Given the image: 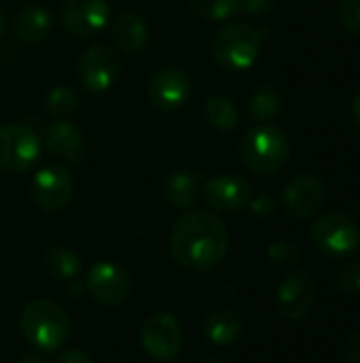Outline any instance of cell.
I'll return each mask as SVG.
<instances>
[{
    "mask_svg": "<svg viewBox=\"0 0 360 363\" xmlns=\"http://www.w3.org/2000/svg\"><path fill=\"white\" fill-rule=\"evenodd\" d=\"M280 108H282V102H280L278 91L272 89V87H267V85L259 87L252 94V98H250V115L257 121H269V119H274L280 113Z\"/></svg>",
    "mask_w": 360,
    "mask_h": 363,
    "instance_id": "603a6c76",
    "label": "cell"
},
{
    "mask_svg": "<svg viewBox=\"0 0 360 363\" xmlns=\"http://www.w3.org/2000/svg\"><path fill=\"white\" fill-rule=\"evenodd\" d=\"M47 149L68 164H76L85 153V140L79 125L72 121H53L45 130Z\"/></svg>",
    "mask_w": 360,
    "mask_h": 363,
    "instance_id": "2e32d148",
    "label": "cell"
},
{
    "mask_svg": "<svg viewBox=\"0 0 360 363\" xmlns=\"http://www.w3.org/2000/svg\"><path fill=\"white\" fill-rule=\"evenodd\" d=\"M312 240L327 257H348L360 247V230L344 213H327L312 225Z\"/></svg>",
    "mask_w": 360,
    "mask_h": 363,
    "instance_id": "5b68a950",
    "label": "cell"
},
{
    "mask_svg": "<svg viewBox=\"0 0 360 363\" xmlns=\"http://www.w3.org/2000/svg\"><path fill=\"white\" fill-rule=\"evenodd\" d=\"M191 96V81L180 68H161L149 81V100L161 111L180 108Z\"/></svg>",
    "mask_w": 360,
    "mask_h": 363,
    "instance_id": "5bb4252c",
    "label": "cell"
},
{
    "mask_svg": "<svg viewBox=\"0 0 360 363\" xmlns=\"http://www.w3.org/2000/svg\"><path fill=\"white\" fill-rule=\"evenodd\" d=\"M250 211L257 215V217H269L274 211H276V202H274V198L272 196H267V194H261V196H257V198H250Z\"/></svg>",
    "mask_w": 360,
    "mask_h": 363,
    "instance_id": "f1b7e54d",
    "label": "cell"
},
{
    "mask_svg": "<svg viewBox=\"0 0 360 363\" xmlns=\"http://www.w3.org/2000/svg\"><path fill=\"white\" fill-rule=\"evenodd\" d=\"M121 74V60L108 45L89 47L79 60V79L89 91L110 89Z\"/></svg>",
    "mask_w": 360,
    "mask_h": 363,
    "instance_id": "9c48e42d",
    "label": "cell"
},
{
    "mask_svg": "<svg viewBox=\"0 0 360 363\" xmlns=\"http://www.w3.org/2000/svg\"><path fill=\"white\" fill-rule=\"evenodd\" d=\"M140 345L144 353L157 362H172L182 349V328L170 313H157L149 317L140 332Z\"/></svg>",
    "mask_w": 360,
    "mask_h": 363,
    "instance_id": "52a82bcc",
    "label": "cell"
},
{
    "mask_svg": "<svg viewBox=\"0 0 360 363\" xmlns=\"http://www.w3.org/2000/svg\"><path fill=\"white\" fill-rule=\"evenodd\" d=\"M352 115H354L356 123H359V125H360V91H359V94H356L354 102H352Z\"/></svg>",
    "mask_w": 360,
    "mask_h": 363,
    "instance_id": "d6a6232c",
    "label": "cell"
},
{
    "mask_svg": "<svg viewBox=\"0 0 360 363\" xmlns=\"http://www.w3.org/2000/svg\"><path fill=\"white\" fill-rule=\"evenodd\" d=\"M19 363H45V359L40 355H25L19 359Z\"/></svg>",
    "mask_w": 360,
    "mask_h": 363,
    "instance_id": "836d02e7",
    "label": "cell"
},
{
    "mask_svg": "<svg viewBox=\"0 0 360 363\" xmlns=\"http://www.w3.org/2000/svg\"><path fill=\"white\" fill-rule=\"evenodd\" d=\"M42 266H45L47 274L57 281H72L81 272L79 255L66 247H51L42 257Z\"/></svg>",
    "mask_w": 360,
    "mask_h": 363,
    "instance_id": "44dd1931",
    "label": "cell"
},
{
    "mask_svg": "<svg viewBox=\"0 0 360 363\" xmlns=\"http://www.w3.org/2000/svg\"><path fill=\"white\" fill-rule=\"evenodd\" d=\"M199 194V179L193 172L178 170L163 181V196L176 208H189L195 204Z\"/></svg>",
    "mask_w": 360,
    "mask_h": 363,
    "instance_id": "ffe728a7",
    "label": "cell"
},
{
    "mask_svg": "<svg viewBox=\"0 0 360 363\" xmlns=\"http://www.w3.org/2000/svg\"><path fill=\"white\" fill-rule=\"evenodd\" d=\"M51 30V15L40 4H25L13 17V34L23 43H40Z\"/></svg>",
    "mask_w": 360,
    "mask_h": 363,
    "instance_id": "e0dca14e",
    "label": "cell"
},
{
    "mask_svg": "<svg viewBox=\"0 0 360 363\" xmlns=\"http://www.w3.org/2000/svg\"><path fill=\"white\" fill-rule=\"evenodd\" d=\"M269 2L272 0H240V11L257 15V13L267 11L269 9Z\"/></svg>",
    "mask_w": 360,
    "mask_h": 363,
    "instance_id": "4dcf8cb0",
    "label": "cell"
},
{
    "mask_svg": "<svg viewBox=\"0 0 360 363\" xmlns=\"http://www.w3.org/2000/svg\"><path fill=\"white\" fill-rule=\"evenodd\" d=\"M110 17V9L104 0H66L62 6L64 28L81 38L100 34Z\"/></svg>",
    "mask_w": 360,
    "mask_h": 363,
    "instance_id": "7c38bea8",
    "label": "cell"
},
{
    "mask_svg": "<svg viewBox=\"0 0 360 363\" xmlns=\"http://www.w3.org/2000/svg\"><path fill=\"white\" fill-rule=\"evenodd\" d=\"M269 257L278 266H291V264H297L299 262L301 253H299V249L293 242H289V240H276L269 247Z\"/></svg>",
    "mask_w": 360,
    "mask_h": 363,
    "instance_id": "4316f807",
    "label": "cell"
},
{
    "mask_svg": "<svg viewBox=\"0 0 360 363\" xmlns=\"http://www.w3.org/2000/svg\"><path fill=\"white\" fill-rule=\"evenodd\" d=\"M45 106L49 111V115H53L55 119H66L79 106V96H76L74 89L62 85V87H55V89L49 91V96L45 100Z\"/></svg>",
    "mask_w": 360,
    "mask_h": 363,
    "instance_id": "d4e9b609",
    "label": "cell"
},
{
    "mask_svg": "<svg viewBox=\"0 0 360 363\" xmlns=\"http://www.w3.org/2000/svg\"><path fill=\"white\" fill-rule=\"evenodd\" d=\"M40 157V138L25 123L0 125V170L25 172Z\"/></svg>",
    "mask_w": 360,
    "mask_h": 363,
    "instance_id": "8992f818",
    "label": "cell"
},
{
    "mask_svg": "<svg viewBox=\"0 0 360 363\" xmlns=\"http://www.w3.org/2000/svg\"><path fill=\"white\" fill-rule=\"evenodd\" d=\"M229 249V234L219 215L210 211L185 213L172 228L170 251L178 266L193 272H208L223 264Z\"/></svg>",
    "mask_w": 360,
    "mask_h": 363,
    "instance_id": "6da1fadb",
    "label": "cell"
},
{
    "mask_svg": "<svg viewBox=\"0 0 360 363\" xmlns=\"http://www.w3.org/2000/svg\"><path fill=\"white\" fill-rule=\"evenodd\" d=\"M240 157L244 166L255 174H276L286 166L291 157V143L280 128L261 123L242 136Z\"/></svg>",
    "mask_w": 360,
    "mask_h": 363,
    "instance_id": "3957f363",
    "label": "cell"
},
{
    "mask_svg": "<svg viewBox=\"0 0 360 363\" xmlns=\"http://www.w3.org/2000/svg\"><path fill=\"white\" fill-rule=\"evenodd\" d=\"M244 323L236 311L221 308L208 315L204 321V336L216 347H229L240 340Z\"/></svg>",
    "mask_w": 360,
    "mask_h": 363,
    "instance_id": "d6986e66",
    "label": "cell"
},
{
    "mask_svg": "<svg viewBox=\"0 0 360 363\" xmlns=\"http://www.w3.org/2000/svg\"><path fill=\"white\" fill-rule=\"evenodd\" d=\"M19 328L23 338L42 353L62 349L70 338V317L51 300H32L19 317Z\"/></svg>",
    "mask_w": 360,
    "mask_h": 363,
    "instance_id": "7a4b0ae2",
    "label": "cell"
},
{
    "mask_svg": "<svg viewBox=\"0 0 360 363\" xmlns=\"http://www.w3.org/2000/svg\"><path fill=\"white\" fill-rule=\"evenodd\" d=\"M191 9L212 21H227L240 13V0H189Z\"/></svg>",
    "mask_w": 360,
    "mask_h": 363,
    "instance_id": "cb8c5ba5",
    "label": "cell"
},
{
    "mask_svg": "<svg viewBox=\"0 0 360 363\" xmlns=\"http://www.w3.org/2000/svg\"><path fill=\"white\" fill-rule=\"evenodd\" d=\"M327 202V185L316 174H299L295 177L282 196V204L286 213L295 219H308L316 215Z\"/></svg>",
    "mask_w": 360,
    "mask_h": 363,
    "instance_id": "8fae6325",
    "label": "cell"
},
{
    "mask_svg": "<svg viewBox=\"0 0 360 363\" xmlns=\"http://www.w3.org/2000/svg\"><path fill=\"white\" fill-rule=\"evenodd\" d=\"M204 198L214 211L223 213H236L244 206H248L252 198L250 183L236 174H221L204 185Z\"/></svg>",
    "mask_w": 360,
    "mask_h": 363,
    "instance_id": "9a60e30c",
    "label": "cell"
},
{
    "mask_svg": "<svg viewBox=\"0 0 360 363\" xmlns=\"http://www.w3.org/2000/svg\"><path fill=\"white\" fill-rule=\"evenodd\" d=\"M208 363H223V362H219V359H212V362H208Z\"/></svg>",
    "mask_w": 360,
    "mask_h": 363,
    "instance_id": "d590c367",
    "label": "cell"
},
{
    "mask_svg": "<svg viewBox=\"0 0 360 363\" xmlns=\"http://www.w3.org/2000/svg\"><path fill=\"white\" fill-rule=\"evenodd\" d=\"M316 304V283L310 272L299 270L278 287V308L286 319H306Z\"/></svg>",
    "mask_w": 360,
    "mask_h": 363,
    "instance_id": "4fadbf2b",
    "label": "cell"
},
{
    "mask_svg": "<svg viewBox=\"0 0 360 363\" xmlns=\"http://www.w3.org/2000/svg\"><path fill=\"white\" fill-rule=\"evenodd\" d=\"M72 198V177L64 166H47L32 181V200L45 213L66 208Z\"/></svg>",
    "mask_w": 360,
    "mask_h": 363,
    "instance_id": "30bf717a",
    "label": "cell"
},
{
    "mask_svg": "<svg viewBox=\"0 0 360 363\" xmlns=\"http://www.w3.org/2000/svg\"><path fill=\"white\" fill-rule=\"evenodd\" d=\"M112 38L115 45L125 51V53H138L146 47L149 43V28L144 23V19L132 11H125L121 15H117L115 23H112Z\"/></svg>",
    "mask_w": 360,
    "mask_h": 363,
    "instance_id": "ac0fdd59",
    "label": "cell"
},
{
    "mask_svg": "<svg viewBox=\"0 0 360 363\" xmlns=\"http://www.w3.org/2000/svg\"><path fill=\"white\" fill-rule=\"evenodd\" d=\"M337 19L350 34H360V0H339Z\"/></svg>",
    "mask_w": 360,
    "mask_h": 363,
    "instance_id": "484cf974",
    "label": "cell"
},
{
    "mask_svg": "<svg viewBox=\"0 0 360 363\" xmlns=\"http://www.w3.org/2000/svg\"><path fill=\"white\" fill-rule=\"evenodd\" d=\"M55 363H91L89 359V355L87 353H83V351H79V349H70V351H66V353H62Z\"/></svg>",
    "mask_w": 360,
    "mask_h": 363,
    "instance_id": "f546056e",
    "label": "cell"
},
{
    "mask_svg": "<svg viewBox=\"0 0 360 363\" xmlns=\"http://www.w3.org/2000/svg\"><path fill=\"white\" fill-rule=\"evenodd\" d=\"M206 119L210 125L219 128V130H233L240 121L238 117V108L229 98L223 96H212L206 102Z\"/></svg>",
    "mask_w": 360,
    "mask_h": 363,
    "instance_id": "7402d4cb",
    "label": "cell"
},
{
    "mask_svg": "<svg viewBox=\"0 0 360 363\" xmlns=\"http://www.w3.org/2000/svg\"><path fill=\"white\" fill-rule=\"evenodd\" d=\"M2 30H4V19H2V11H0V36H2Z\"/></svg>",
    "mask_w": 360,
    "mask_h": 363,
    "instance_id": "e575fe53",
    "label": "cell"
},
{
    "mask_svg": "<svg viewBox=\"0 0 360 363\" xmlns=\"http://www.w3.org/2000/svg\"><path fill=\"white\" fill-rule=\"evenodd\" d=\"M337 287L344 294L360 296V262L348 264L339 274H337Z\"/></svg>",
    "mask_w": 360,
    "mask_h": 363,
    "instance_id": "83f0119b",
    "label": "cell"
},
{
    "mask_svg": "<svg viewBox=\"0 0 360 363\" xmlns=\"http://www.w3.org/2000/svg\"><path fill=\"white\" fill-rule=\"evenodd\" d=\"M85 287L95 302L121 306L132 294V277L115 262H98L89 268Z\"/></svg>",
    "mask_w": 360,
    "mask_h": 363,
    "instance_id": "ba28073f",
    "label": "cell"
},
{
    "mask_svg": "<svg viewBox=\"0 0 360 363\" xmlns=\"http://www.w3.org/2000/svg\"><path fill=\"white\" fill-rule=\"evenodd\" d=\"M348 362L350 363H360V330L356 334L350 336L348 340Z\"/></svg>",
    "mask_w": 360,
    "mask_h": 363,
    "instance_id": "1f68e13d",
    "label": "cell"
},
{
    "mask_svg": "<svg viewBox=\"0 0 360 363\" xmlns=\"http://www.w3.org/2000/svg\"><path fill=\"white\" fill-rule=\"evenodd\" d=\"M263 32L248 23H231L223 28L212 43V55L227 70H248L261 53Z\"/></svg>",
    "mask_w": 360,
    "mask_h": 363,
    "instance_id": "277c9868",
    "label": "cell"
}]
</instances>
